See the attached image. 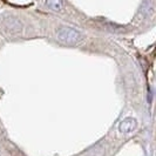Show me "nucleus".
I'll use <instances>...</instances> for the list:
<instances>
[{
	"label": "nucleus",
	"mask_w": 156,
	"mask_h": 156,
	"mask_svg": "<svg viewBox=\"0 0 156 156\" xmlns=\"http://www.w3.org/2000/svg\"><path fill=\"white\" fill-rule=\"evenodd\" d=\"M137 127V123H136V121L134 120V119H126L123 120L120 126H119V130L121 132V133H130V132H133L135 130V128Z\"/></svg>",
	"instance_id": "nucleus-2"
},
{
	"label": "nucleus",
	"mask_w": 156,
	"mask_h": 156,
	"mask_svg": "<svg viewBox=\"0 0 156 156\" xmlns=\"http://www.w3.org/2000/svg\"><path fill=\"white\" fill-rule=\"evenodd\" d=\"M56 38L65 45H78L82 39V35L75 28L61 27L56 32Z\"/></svg>",
	"instance_id": "nucleus-1"
},
{
	"label": "nucleus",
	"mask_w": 156,
	"mask_h": 156,
	"mask_svg": "<svg viewBox=\"0 0 156 156\" xmlns=\"http://www.w3.org/2000/svg\"><path fill=\"white\" fill-rule=\"evenodd\" d=\"M46 5L51 8V9L59 12V11L62 9L63 1L62 0H46Z\"/></svg>",
	"instance_id": "nucleus-3"
}]
</instances>
